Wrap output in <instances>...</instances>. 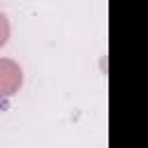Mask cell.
Listing matches in <instances>:
<instances>
[{
    "mask_svg": "<svg viewBox=\"0 0 148 148\" xmlns=\"http://www.w3.org/2000/svg\"><path fill=\"white\" fill-rule=\"evenodd\" d=\"M23 83V72L16 60L0 58V97H12Z\"/></svg>",
    "mask_w": 148,
    "mask_h": 148,
    "instance_id": "1",
    "label": "cell"
},
{
    "mask_svg": "<svg viewBox=\"0 0 148 148\" xmlns=\"http://www.w3.org/2000/svg\"><path fill=\"white\" fill-rule=\"evenodd\" d=\"M7 39H9V21H7V16L0 12V46H5Z\"/></svg>",
    "mask_w": 148,
    "mask_h": 148,
    "instance_id": "2",
    "label": "cell"
}]
</instances>
